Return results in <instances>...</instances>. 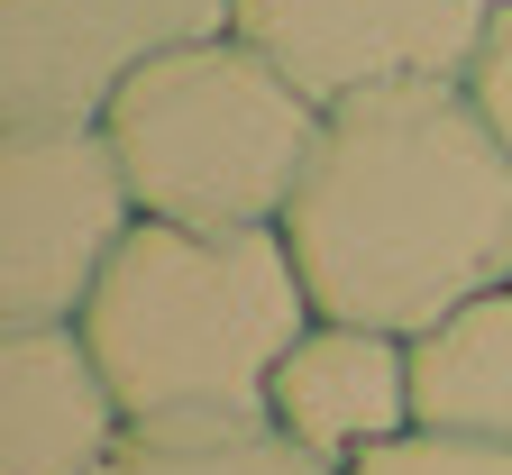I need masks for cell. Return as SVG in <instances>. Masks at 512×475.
<instances>
[{"label":"cell","mask_w":512,"mask_h":475,"mask_svg":"<svg viewBox=\"0 0 512 475\" xmlns=\"http://www.w3.org/2000/svg\"><path fill=\"white\" fill-rule=\"evenodd\" d=\"M412 412L421 430L512 448V284L458 302L412 338Z\"/></svg>","instance_id":"9c48e42d"},{"label":"cell","mask_w":512,"mask_h":475,"mask_svg":"<svg viewBox=\"0 0 512 475\" xmlns=\"http://www.w3.org/2000/svg\"><path fill=\"white\" fill-rule=\"evenodd\" d=\"M119 439H128V412L83 320L0 329V475H101Z\"/></svg>","instance_id":"ba28073f"},{"label":"cell","mask_w":512,"mask_h":475,"mask_svg":"<svg viewBox=\"0 0 512 475\" xmlns=\"http://www.w3.org/2000/svg\"><path fill=\"white\" fill-rule=\"evenodd\" d=\"M320 320L284 220L266 229H192L138 220L101 275L83 338L119 393L128 430H192V421H275V366Z\"/></svg>","instance_id":"7a4b0ae2"},{"label":"cell","mask_w":512,"mask_h":475,"mask_svg":"<svg viewBox=\"0 0 512 475\" xmlns=\"http://www.w3.org/2000/svg\"><path fill=\"white\" fill-rule=\"evenodd\" d=\"M348 475H512V448H494V439H448V430H412L394 448L357 457Z\"/></svg>","instance_id":"8fae6325"},{"label":"cell","mask_w":512,"mask_h":475,"mask_svg":"<svg viewBox=\"0 0 512 475\" xmlns=\"http://www.w3.org/2000/svg\"><path fill=\"white\" fill-rule=\"evenodd\" d=\"M284 238L320 320L421 338L458 302L512 284V147L467 83L330 101Z\"/></svg>","instance_id":"6da1fadb"},{"label":"cell","mask_w":512,"mask_h":475,"mask_svg":"<svg viewBox=\"0 0 512 475\" xmlns=\"http://www.w3.org/2000/svg\"><path fill=\"white\" fill-rule=\"evenodd\" d=\"M138 220L101 119H0V329L83 320Z\"/></svg>","instance_id":"277c9868"},{"label":"cell","mask_w":512,"mask_h":475,"mask_svg":"<svg viewBox=\"0 0 512 475\" xmlns=\"http://www.w3.org/2000/svg\"><path fill=\"white\" fill-rule=\"evenodd\" d=\"M467 92H476L485 128L512 147V10H503V19H494V37L476 46V64H467Z\"/></svg>","instance_id":"7c38bea8"},{"label":"cell","mask_w":512,"mask_h":475,"mask_svg":"<svg viewBox=\"0 0 512 475\" xmlns=\"http://www.w3.org/2000/svg\"><path fill=\"white\" fill-rule=\"evenodd\" d=\"M275 430L302 439L311 457L357 466L421 430L412 412V338L366 329V320H311L302 348L275 366Z\"/></svg>","instance_id":"52a82bcc"},{"label":"cell","mask_w":512,"mask_h":475,"mask_svg":"<svg viewBox=\"0 0 512 475\" xmlns=\"http://www.w3.org/2000/svg\"><path fill=\"white\" fill-rule=\"evenodd\" d=\"M101 475H348L311 457L275 421H192V430H128Z\"/></svg>","instance_id":"30bf717a"},{"label":"cell","mask_w":512,"mask_h":475,"mask_svg":"<svg viewBox=\"0 0 512 475\" xmlns=\"http://www.w3.org/2000/svg\"><path fill=\"white\" fill-rule=\"evenodd\" d=\"M110 147L128 165L147 220H192V229H266L293 211L311 174V147L330 110H320L256 37H202L156 55L110 110Z\"/></svg>","instance_id":"3957f363"},{"label":"cell","mask_w":512,"mask_h":475,"mask_svg":"<svg viewBox=\"0 0 512 475\" xmlns=\"http://www.w3.org/2000/svg\"><path fill=\"white\" fill-rule=\"evenodd\" d=\"M503 10L512 0H238V37L330 110L394 83H467Z\"/></svg>","instance_id":"8992f818"},{"label":"cell","mask_w":512,"mask_h":475,"mask_svg":"<svg viewBox=\"0 0 512 475\" xmlns=\"http://www.w3.org/2000/svg\"><path fill=\"white\" fill-rule=\"evenodd\" d=\"M238 28V0H0V119H101L156 55Z\"/></svg>","instance_id":"5b68a950"}]
</instances>
